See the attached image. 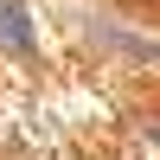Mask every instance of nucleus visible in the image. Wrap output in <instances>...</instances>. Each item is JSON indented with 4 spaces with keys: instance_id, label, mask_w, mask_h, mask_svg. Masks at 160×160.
Here are the masks:
<instances>
[{
    "instance_id": "f257e3e1",
    "label": "nucleus",
    "mask_w": 160,
    "mask_h": 160,
    "mask_svg": "<svg viewBox=\"0 0 160 160\" xmlns=\"http://www.w3.org/2000/svg\"><path fill=\"white\" fill-rule=\"evenodd\" d=\"M0 45L13 51V58H32V19H26V7L19 0H0Z\"/></svg>"
}]
</instances>
